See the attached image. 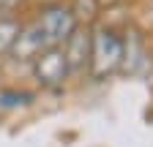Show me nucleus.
<instances>
[{"mask_svg":"<svg viewBox=\"0 0 153 147\" xmlns=\"http://www.w3.org/2000/svg\"><path fill=\"white\" fill-rule=\"evenodd\" d=\"M93 52H90V74L88 76L96 82H104L115 74H120L123 63V35L107 27V25H93Z\"/></svg>","mask_w":153,"mask_h":147,"instance_id":"1","label":"nucleus"},{"mask_svg":"<svg viewBox=\"0 0 153 147\" xmlns=\"http://www.w3.org/2000/svg\"><path fill=\"white\" fill-rule=\"evenodd\" d=\"M30 71L41 90H60L66 79H71L63 46H47L41 54H36L30 60Z\"/></svg>","mask_w":153,"mask_h":147,"instance_id":"2","label":"nucleus"},{"mask_svg":"<svg viewBox=\"0 0 153 147\" xmlns=\"http://www.w3.org/2000/svg\"><path fill=\"white\" fill-rule=\"evenodd\" d=\"M38 25L44 27L47 38H49V46H63L68 41V35L79 27L74 19V14L68 8V3H49L41 8V14L36 16Z\"/></svg>","mask_w":153,"mask_h":147,"instance_id":"3","label":"nucleus"},{"mask_svg":"<svg viewBox=\"0 0 153 147\" xmlns=\"http://www.w3.org/2000/svg\"><path fill=\"white\" fill-rule=\"evenodd\" d=\"M66 52V63H68V74L74 79H82L90 74V52H93V33L90 27H76L68 41L63 44Z\"/></svg>","mask_w":153,"mask_h":147,"instance_id":"4","label":"nucleus"},{"mask_svg":"<svg viewBox=\"0 0 153 147\" xmlns=\"http://www.w3.org/2000/svg\"><path fill=\"white\" fill-rule=\"evenodd\" d=\"M47 46H49V38H47L44 27L38 25V19L22 22V30H19V35H16V41H14V46H11V52H8L6 60H14V63H30L36 54H41Z\"/></svg>","mask_w":153,"mask_h":147,"instance_id":"5","label":"nucleus"},{"mask_svg":"<svg viewBox=\"0 0 153 147\" xmlns=\"http://www.w3.org/2000/svg\"><path fill=\"white\" fill-rule=\"evenodd\" d=\"M150 68V57L145 41L137 33H131L128 38H123V63H120V74H128V76H140Z\"/></svg>","mask_w":153,"mask_h":147,"instance_id":"6","label":"nucleus"},{"mask_svg":"<svg viewBox=\"0 0 153 147\" xmlns=\"http://www.w3.org/2000/svg\"><path fill=\"white\" fill-rule=\"evenodd\" d=\"M19 30H22V19L19 14H0V60L8 57V52L16 41Z\"/></svg>","mask_w":153,"mask_h":147,"instance_id":"7","label":"nucleus"},{"mask_svg":"<svg viewBox=\"0 0 153 147\" xmlns=\"http://www.w3.org/2000/svg\"><path fill=\"white\" fill-rule=\"evenodd\" d=\"M71 14H74V19L79 27H93V25H99L101 19V6H99V0H71L68 3Z\"/></svg>","mask_w":153,"mask_h":147,"instance_id":"8","label":"nucleus"},{"mask_svg":"<svg viewBox=\"0 0 153 147\" xmlns=\"http://www.w3.org/2000/svg\"><path fill=\"white\" fill-rule=\"evenodd\" d=\"M36 104V93L33 90H25V87H3L0 90V109H25V106H33Z\"/></svg>","mask_w":153,"mask_h":147,"instance_id":"9","label":"nucleus"},{"mask_svg":"<svg viewBox=\"0 0 153 147\" xmlns=\"http://www.w3.org/2000/svg\"><path fill=\"white\" fill-rule=\"evenodd\" d=\"M27 0H0V14H16Z\"/></svg>","mask_w":153,"mask_h":147,"instance_id":"10","label":"nucleus"},{"mask_svg":"<svg viewBox=\"0 0 153 147\" xmlns=\"http://www.w3.org/2000/svg\"><path fill=\"white\" fill-rule=\"evenodd\" d=\"M123 3V0H99V6H101V11H112V8H118Z\"/></svg>","mask_w":153,"mask_h":147,"instance_id":"11","label":"nucleus"}]
</instances>
